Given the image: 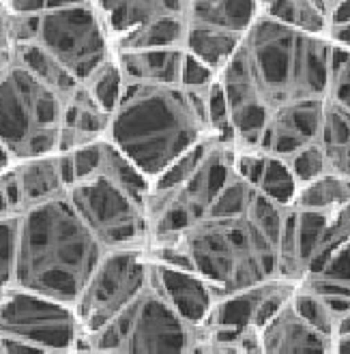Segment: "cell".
<instances>
[{
  "instance_id": "9",
  "label": "cell",
  "mask_w": 350,
  "mask_h": 354,
  "mask_svg": "<svg viewBox=\"0 0 350 354\" xmlns=\"http://www.w3.org/2000/svg\"><path fill=\"white\" fill-rule=\"evenodd\" d=\"M80 217L106 249L147 247L149 227L144 204L99 170L65 187Z\"/></svg>"
},
{
  "instance_id": "29",
  "label": "cell",
  "mask_w": 350,
  "mask_h": 354,
  "mask_svg": "<svg viewBox=\"0 0 350 354\" xmlns=\"http://www.w3.org/2000/svg\"><path fill=\"white\" fill-rule=\"evenodd\" d=\"M340 335H350V318H346V320L340 324Z\"/></svg>"
},
{
  "instance_id": "24",
  "label": "cell",
  "mask_w": 350,
  "mask_h": 354,
  "mask_svg": "<svg viewBox=\"0 0 350 354\" xmlns=\"http://www.w3.org/2000/svg\"><path fill=\"white\" fill-rule=\"evenodd\" d=\"M288 180H293V172L288 170L282 161H277V159L266 161V165H264V174H262V178H260L262 189H266V187H273V185L288 183Z\"/></svg>"
},
{
  "instance_id": "11",
  "label": "cell",
  "mask_w": 350,
  "mask_h": 354,
  "mask_svg": "<svg viewBox=\"0 0 350 354\" xmlns=\"http://www.w3.org/2000/svg\"><path fill=\"white\" fill-rule=\"evenodd\" d=\"M151 281L157 292L170 303L176 314L202 330L213 311L217 292L198 273L174 264L159 262L151 256Z\"/></svg>"
},
{
  "instance_id": "25",
  "label": "cell",
  "mask_w": 350,
  "mask_h": 354,
  "mask_svg": "<svg viewBox=\"0 0 350 354\" xmlns=\"http://www.w3.org/2000/svg\"><path fill=\"white\" fill-rule=\"evenodd\" d=\"M320 273H326V277H331V279L350 281V245L344 247L340 252V256L329 266H324Z\"/></svg>"
},
{
  "instance_id": "5",
  "label": "cell",
  "mask_w": 350,
  "mask_h": 354,
  "mask_svg": "<svg viewBox=\"0 0 350 354\" xmlns=\"http://www.w3.org/2000/svg\"><path fill=\"white\" fill-rule=\"evenodd\" d=\"M202 330L176 314L153 281L104 328L84 339L82 352H202Z\"/></svg>"
},
{
  "instance_id": "16",
  "label": "cell",
  "mask_w": 350,
  "mask_h": 354,
  "mask_svg": "<svg viewBox=\"0 0 350 354\" xmlns=\"http://www.w3.org/2000/svg\"><path fill=\"white\" fill-rule=\"evenodd\" d=\"M84 84L93 93V97L99 101V106L112 114L118 99H120L122 84H125V80H122V73H120V67L116 62V56H114V60L106 62V65L101 67L99 71H95L84 82Z\"/></svg>"
},
{
  "instance_id": "14",
  "label": "cell",
  "mask_w": 350,
  "mask_h": 354,
  "mask_svg": "<svg viewBox=\"0 0 350 354\" xmlns=\"http://www.w3.org/2000/svg\"><path fill=\"white\" fill-rule=\"evenodd\" d=\"M11 176L15 183V192L19 200V208L56 196L65 189V180L60 174L58 153L15 161L11 165Z\"/></svg>"
},
{
  "instance_id": "19",
  "label": "cell",
  "mask_w": 350,
  "mask_h": 354,
  "mask_svg": "<svg viewBox=\"0 0 350 354\" xmlns=\"http://www.w3.org/2000/svg\"><path fill=\"white\" fill-rule=\"evenodd\" d=\"M326 225V217L316 211H305L301 215V230H299V256L303 260H312L314 249L322 236Z\"/></svg>"
},
{
  "instance_id": "18",
  "label": "cell",
  "mask_w": 350,
  "mask_h": 354,
  "mask_svg": "<svg viewBox=\"0 0 350 354\" xmlns=\"http://www.w3.org/2000/svg\"><path fill=\"white\" fill-rule=\"evenodd\" d=\"M15 219L17 213L0 215V297L11 288L15 254Z\"/></svg>"
},
{
  "instance_id": "6",
  "label": "cell",
  "mask_w": 350,
  "mask_h": 354,
  "mask_svg": "<svg viewBox=\"0 0 350 354\" xmlns=\"http://www.w3.org/2000/svg\"><path fill=\"white\" fill-rule=\"evenodd\" d=\"M82 352L73 305L22 288L0 297V354Z\"/></svg>"
},
{
  "instance_id": "27",
  "label": "cell",
  "mask_w": 350,
  "mask_h": 354,
  "mask_svg": "<svg viewBox=\"0 0 350 354\" xmlns=\"http://www.w3.org/2000/svg\"><path fill=\"white\" fill-rule=\"evenodd\" d=\"M11 165H13V159L9 155V151L5 149V144L0 142V174H5L11 168Z\"/></svg>"
},
{
  "instance_id": "2",
  "label": "cell",
  "mask_w": 350,
  "mask_h": 354,
  "mask_svg": "<svg viewBox=\"0 0 350 354\" xmlns=\"http://www.w3.org/2000/svg\"><path fill=\"white\" fill-rule=\"evenodd\" d=\"M104 252L63 189L17 211L11 288L73 305Z\"/></svg>"
},
{
  "instance_id": "3",
  "label": "cell",
  "mask_w": 350,
  "mask_h": 354,
  "mask_svg": "<svg viewBox=\"0 0 350 354\" xmlns=\"http://www.w3.org/2000/svg\"><path fill=\"white\" fill-rule=\"evenodd\" d=\"M71 93L15 58L0 77V142L13 163L58 153L63 110Z\"/></svg>"
},
{
  "instance_id": "28",
  "label": "cell",
  "mask_w": 350,
  "mask_h": 354,
  "mask_svg": "<svg viewBox=\"0 0 350 354\" xmlns=\"http://www.w3.org/2000/svg\"><path fill=\"white\" fill-rule=\"evenodd\" d=\"M318 3L324 7V11H326L329 15H331V11H333V9H335L340 3H342V0H318Z\"/></svg>"
},
{
  "instance_id": "12",
  "label": "cell",
  "mask_w": 350,
  "mask_h": 354,
  "mask_svg": "<svg viewBox=\"0 0 350 354\" xmlns=\"http://www.w3.org/2000/svg\"><path fill=\"white\" fill-rule=\"evenodd\" d=\"M110 116L112 114L99 106V101L82 82L65 101L58 153H71L80 147H86L91 142L106 138Z\"/></svg>"
},
{
  "instance_id": "4",
  "label": "cell",
  "mask_w": 350,
  "mask_h": 354,
  "mask_svg": "<svg viewBox=\"0 0 350 354\" xmlns=\"http://www.w3.org/2000/svg\"><path fill=\"white\" fill-rule=\"evenodd\" d=\"M17 17L22 39H33L77 82L114 60L112 39L93 0H58Z\"/></svg>"
},
{
  "instance_id": "7",
  "label": "cell",
  "mask_w": 350,
  "mask_h": 354,
  "mask_svg": "<svg viewBox=\"0 0 350 354\" xmlns=\"http://www.w3.org/2000/svg\"><path fill=\"white\" fill-rule=\"evenodd\" d=\"M151 283L149 247L106 249L97 268L73 303L75 318L84 339L122 314Z\"/></svg>"
},
{
  "instance_id": "13",
  "label": "cell",
  "mask_w": 350,
  "mask_h": 354,
  "mask_svg": "<svg viewBox=\"0 0 350 354\" xmlns=\"http://www.w3.org/2000/svg\"><path fill=\"white\" fill-rule=\"evenodd\" d=\"M125 80L133 82H170L183 84V69L187 60L185 48H153L114 54Z\"/></svg>"
},
{
  "instance_id": "20",
  "label": "cell",
  "mask_w": 350,
  "mask_h": 354,
  "mask_svg": "<svg viewBox=\"0 0 350 354\" xmlns=\"http://www.w3.org/2000/svg\"><path fill=\"white\" fill-rule=\"evenodd\" d=\"M245 208V187L241 183L225 185L211 204L209 213L213 217H228V215H241Z\"/></svg>"
},
{
  "instance_id": "21",
  "label": "cell",
  "mask_w": 350,
  "mask_h": 354,
  "mask_svg": "<svg viewBox=\"0 0 350 354\" xmlns=\"http://www.w3.org/2000/svg\"><path fill=\"white\" fill-rule=\"evenodd\" d=\"M340 196V185L333 180H318L314 185L307 187V192L301 198V204L310 211V208H322L326 204H331Z\"/></svg>"
},
{
  "instance_id": "15",
  "label": "cell",
  "mask_w": 350,
  "mask_h": 354,
  "mask_svg": "<svg viewBox=\"0 0 350 354\" xmlns=\"http://www.w3.org/2000/svg\"><path fill=\"white\" fill-rule=\"evenodd\" d=\"M258 13L307 32L329 37L331 19L318 0H256Z\"/></svg>"
},
{
  "instance_id": "8",
  "label": "cell",
  "mask_w": 350,
  "mask_h": 354,
  "mask_svg": "<svg viewBox=\"0 0 350 354\" xmlns=\"http://www.w3.org/2000/svg\"><path fill=\"white\" fill-rule=\"evenodd\" d=\"M114 54L185 48L192 0H93Z\"/></svg>"
},
{
  "instance_id": "1",
  "label": "cell",
  "mask_w": 350,
  "mask_h": 354,
  "mask_svg": "<svg viewBox=\"0 0 350 354\" xmlns=\"http://www.w3.org/2000/svg\"><path fill=\"white\" fill-rule=\"evenodd\" d=\"M209 88L125 80L106 138L155 183L209 138Z\"/></svg>"
},
{
  "instance_id": "22",
  "label": "cell",
  "mask_w": 350,
  "mask_h": 354,
  "mask_svg": "<svg viewBox=\"0 0 350 354\" xmlns=\"http://www.w3.org/2000/svg\"><path fill=\"white\" fill-rule=\"evenodd\" d=\"M322 165H324L322 153L318 149H310V151H303L301 155H297V159L293 163V172L301 180H314L322 172Z\"/></svg>"
},
{
  "instance_id": "30",
  "label": "cell",
  "mask_w": 350,
  "mask_h": 354,
  "mask_svg": "<svg viewBox=\"0 0 350 354\" xmlns=\"http://www.w3.org/2000/svg\"><path fill=\"white\" fill-rule=\"evenodd\" d=\"M338 350H340V352H350V339H344V342L338 346Z\"/></svg>"
},
{
  "instance_id": "17",
  "label": "cell",
  "mask_w": 350,
  "mask_h": 354,
  "mask_svg": "<svg viewBox=\"0 0 350 354\" xmlns=\"http://www.w3.org/2000/svg\"><path fill=\"white\" fill-rule=\"evenodd\" d=\"M19 39H22L19 17L7 0H0V77H3L15 62Z\"/></svg>"
},
{
  "instance_id": "23",
  "label": "cell",
  "mask_w": 350,
  "mask_h": 354,
  "mask_svg": "<svg viewBox=\"0 0 350 354\" xmlns=\"http://www.w3.org/2000/svg\"><path fill=\"white\" fill-rule=\"evenodd\" d=\"M297 311H299V316L305 322L314 324L320 333H326L329 330V324L320 316V307H318L316 299H312V297H299L297 299Z\"/></svg>"
},
{
  "instance_id": "26",
  "label": "cell",
  "mask_w": 350,
  "mask_h": 354,
  "mask_svg": "<svg viewBox=\"0 0 350 354\" xmlns=\"http://www.w3.org/2000/svg\"><path fill=\"white\" fill-rule=\"evenodd\" d=\"M329 19H331V26H333V24L350 22V0H342V3L331 11V15H329Z\"/></svg>"
},
{
  "instance_id": "31",
  "label": "cell",
  "mask_w": 350,
  "mask_h": 354,
  "mask_svg": "<svg viewBox=\"0 0 350 354\" xmlns=\"http://www.w3.org/2000/svg\"><path fill=\"white\" fill-rule=\"evenodd\" d=\"M344 103H346V106H348V108H350V99H346V101H344Z\"/></svg>"
},
{
  "instance_id": "10",
  "label": "cell",
  "mask_w": 350,
  "mask_h": 354,
  "mask_svg": "<svg viewBox=\"0 0 350 354\" xmlns=\"http://www.w3.org/2000/svg\"><path fill=\"white\" fill-rule=\"evenodd\" d=\"M256 17V0H192L185 50L217 73Z\"/></svg>"
}]
</instances>
